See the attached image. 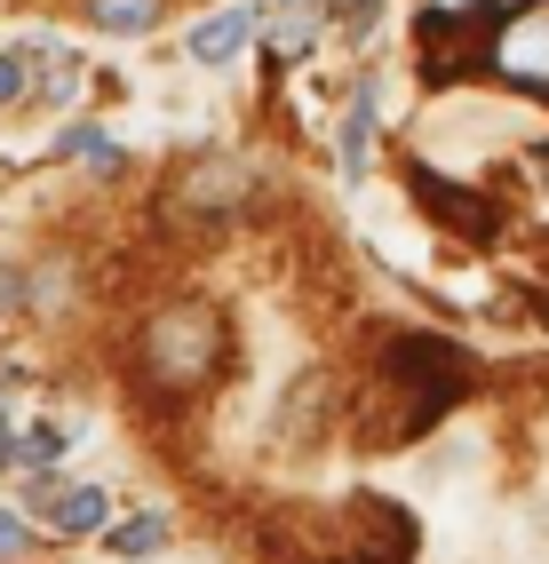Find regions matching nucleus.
<instances>
[{
  "mask_svg": "<svg viewBox=\"0 0 549 564\" xmlns=\"http://www.w3.org/2000/svg\"><path fill=\"white\" fill-rule=\"evenodd\" d=\"M64 160H80V167H120V143L104 135V128H72V135H64Z\"/></svg>",
  "mask_w": 549,
  "mask_h": 564,
  "instance_id": "nucleus-11",
  "label": "nucleus"
},
{
  "mask_svg": "<svg viewBox=\"0 0 549 564\" xmlns=\"http://www.w3.org/2000/svg\"><path fill=\"white\" fill-rule=\"evenodd\" d=\"M255 41H263V9L239 0V9H215V17L192 32V56H200V64H232V56L255 48Z\"/></svg>",
  "mask_w": 549,
  "mask_h": 564,
  "instance_id": "nucleus-5",
  "label": "nucleus"
},
{
  "mask_svg": "<svg viewBox=\"0 0 549 564\" xmlns=\"http://www.w3.org/2000/svg\"><path fill=\"white\" fill-rule=\"evenodd\" d=\"M17 303H24V279H17V271H0V311H17Z\"/></svg>",
  "mask_w": 549,
  "mask_h": 564,
  "instance_id": "nucleus-14",
  "label": "nucleus"
},
{
  "mask_svg": "<svg viewBox=\"0 0 549 564\" xmlns=\"http://www.w3.org/2000/svg\"><path fill=\"white\" fill-rule=\"evenodd\" d=\"M319 17H335L326 0H279V9H263V32H271V56L279 64H295V56H311V41H319Z\"/></svg>",
  "mask_w": 549,
  "mask_h": 564,
  "instance_id": "nucleus-6",
  "label": "nucleus"
},
{
  "mask_svg": "<svg viewBox=\"0 0 549 564\" xmlns=\"http://www.w3.org/2000/svg\"><path fill=\"white\" fill-rule=\"evenodd\" d=\"M56 462H64V430H56V422H41V430H24V437H17V469L56 477Z\"/></svg>",
  "mask_w": 549,
  "mask_h": 564,
  "instance_id": "nucleus-10",
  "label": "nucleus"
},
{
  "mask_svg": "<svg viewBox=\"0 0 549 564\" xmlns=\"http://www.w3.org/2000/svg\"><path fill=\"white\" fill-rule=\"evenodd\" d=\"M136 358H143V382L152 390H200L224 366V318L207 303H168V311L143 318Z\"/></svg>",
  "mask_w": 549,
  "mask_h": 564,
  "instance_id": "nucleus-1",
  "label": "nucleus"
},
{
  "mask_svg": "<svg viewBox=\"0 0 549 564\" xmlns=\"http://www.w3.org/2000/svg\"><path fill=\"white\" fill-rule=\"evenodd\" d=\"M49 64V48L41 41H24V48H0V104H24L32 96V72Z\"/></svg>",
  "mask_w": 549,
  "mask_h": 564,
  "instance_id": "nucleus-9",
  "label": "nucleus"
},
{
  "mask_svg": "<svg viewBox=\"0 0 549 564\" xmlns=\"http://www.w3.org/2000/svg\"><path fill=\"white\" fill-rule=\"evenodd\" d=\"M326 9H335V17H358V24H366V9H375V0H326Z\"/></svg>",
  "mask_w": 549,
  "mask_h": 564,
  "instance_id": "nucleus-15",
  "label": "nucleus"
},
{
  "mask_svg": "<svg viewBox=\"0 0 549 564\" xmlns=\"http://www.w3.org/2000/svg\"><path fill=\"white\" fill-rule=\"evenodd\" d=\"M160 541H168V517H128L120 533H112V549H120V556H152Z\"/></svg>",
  "mask_w": 549,
  "mask_h": 564,
  "instance_id": "nucleus-12",
  "label": "nucleus"
},
{
  "mask_svg": "<svg viewBox=\"0 0 549 564\" xmlns=\"http://www.w3.org/2000/svg\"><path fill=\"white\" fill-rule=\"evenodd\" d=\"M32 509H41L56 533H96V524L112 517V501H104L96 485H56V477H32Z\"/></svg>",
  "mask_w": 549,
  "mask_h": 564,
  "instance_id": "nucleus-4",
  "label": "nucleus"
},
{
  "mask_svg": "<svg viewBox=\"0 0 549 564\" xmlns=\"http://www.w3.org/2000/svg\"><path fill=\"white\" fill-rule=\"evenodd\" d=\"M168 17V0H88V24L96 32H120V41H143Z\"/></svg>",
  "mask_w": 549,
  "mask_h": 564,
  "instance_id": "nucleus-7",
  "label": "nucleus"
},
{
  "mask_svg": "<svg viewBox=\"0 0 549 564\" xmlns=\"http://www.w3.org/2000/svg\"><path fill=\"white\" fill-rule=\"evenodd\" d=\"M247 160H232V152H200L192 167H183L175 183H168V215H183V223H215V215H232L239 199H247Z\"/></svg>",
  "mask_w": 549,
  "mask_h": 564,
  "instance_id": "nucleus-2",
  "label": "nucleus"
},
{
  "mask_svg": "<svg viewBox=\"0 0 549 564\" xmlns=\"http://www.w3.org/2000/svg\"><path fill=\"white\" fill-rule=\"evenodd\" d=\"M486 64L502 72L509 88H549V0H534V9H518V17H502Z\"/></svg>",
  "mask_w": 549,
  "mask_h": 564,
  "instance_id": "nucleus-3",
  "label": "nucleus"
},
{
  "mask_svg": "<svg viewBox=\"0 0 549 564\" xmlns=\"http://www.w3.org/2000/svg\"><path fill=\"white\" fill-rule=\"evenodd\" d=\"M32 549V533L17 524V509H0V556H24Z\"/></svg>",
  "mask_w": 549,
  "mask_h": 564,
  "instance_id": "nucleus-13",
  "label": "nucleus"
},
{
  "mask_svg": "<svg viewBox=\"0 0 549 564\" xmlns=\"http://www.w3.org/2000/svg\"><path fill=\"white\" fill-rule=\"evenodd\" d=\"M375 104H383V88L366 80V88H358V104H351V128H343V175H366V143H375Z\"/></svg>",
  "mask_w": 549,
  "mask_h": 564,
  "instance_id": "nucleus-8",
  "label": "nucleus"
}]
</instances>
